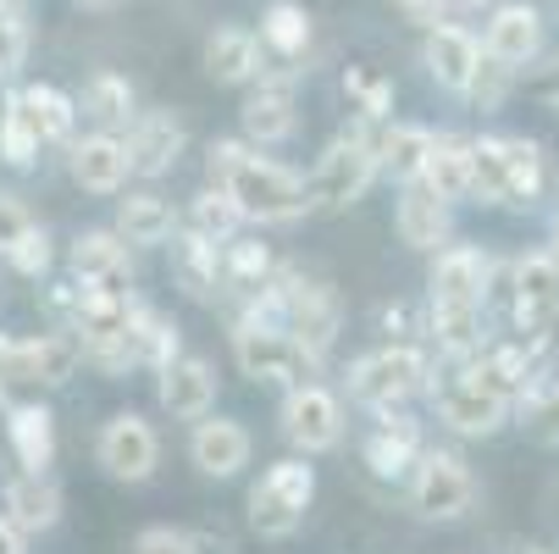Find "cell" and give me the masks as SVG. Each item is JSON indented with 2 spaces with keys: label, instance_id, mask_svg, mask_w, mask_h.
Returning a JSON list of instances; mask_svg holds the SVG:
<instances>
[{
  "label": "cell",
  "instance_id": "obj_29",
  "mask_svg": "<svg viewBox=\"0 0 559 554\" xmlns=\"http://www.w3.org/2000/svg\"><path fill=\"white\" fill-rule=\"evenodd\" d=\"M7 427H12V449H17V460H23L28 471H45L50 455H56V416H50L45 405H17Z\"/></svg>",
  "mask_w": 559,
  "mask_h": 554
},
{
  "label": "cell",
  "instance_id": "obj_27",
  "mask_svg": "<svg viewBox=\"0 0 559 554\" xmlns=\"http://www.w3.org/2000/svg\"><path fill=\"white\" fill-rule=\"evenodd\" d=\"M56 516H61V494L45 471H23L7 488V521L12 527H50Z\"/></svg>",
  "mask_w": 559,
  "mask_h": 554
},
{
  "label": "cell",
  "instance_id": "obj_11",
  "mask_svg": "<svg viewBox=\"0 0 559 554\" xmlns=\"http://www.w3.org/2000/svg\"><path fill=\"white\" fill-rule=\"evenodd\" d=\"M183 122L178 111H144L133 122V139H128V173H144V178H162L178 167V155H183Z\"/></svg>",
  "mask_w": 559,
  "mask_h": 554
},
{
  "label": "cell",
  "instance_id": "obj_46",
  "mask_svg": "<svg viewBox=\"0 0 559 554\" xmlns=\"http://www.w3.org/2000/svg\"><path fill=\"white\" fill-rule=\"evenodd\" d=\"M532 101H543V106H559V61H554V67H543V72L532 78Z\"/></svg>",
  "mask_w": 559,
  "mask_h": 554
},
{
  "label": "cell",
  "instance_id": "obj_47",
  "mask_svg": "<svg viewBox=\"0 0 559 554\" xmlns=\"http://www.w3.org/2000/svg\"><path fill=\"white\" fill-rule=\"evenodd\" d=\"M399 12H405L411 23H427L432 28L438 23V0H399Z\"/></svg>",
  "mask_w": 559,
  "mask_h": 554
},
{
  "label": "cell",
  "instance_id": "obj_22",
  "mask_svg": "<svg viewBox=\"0 0 559 554\" xmlns=\"http://www.w3.org/2000/svg\"><path fill=\"white\" fill-rule=\"evenodd\" d=\"M194 460H200V471L205 478H233L238 465L250 460V433L238 427V422H200V433H194Z\"/></svg>",
  "mask_w": 559,
  "mask_h": 554
},
{
  "label": "cell",
  "instance_id": "obj_13",
  "mask_svg": "<svg viewBox=\"0 0 559 554\" xmlns=\"http://www.w3.org/2000/svg\"><path fill=\"white\" fill-rule=\"evenodd\" d=\"M537 50H543V17L526 7V0H510V7H499L493 23H488L483 56H493V61H504V67L515 72V67H526Z\"/></svg>",
  "mask_w": 559,
  "mask_h": 554
},
{
  "label": "cell",
  "instance_id": "obj_20",
  "mask_svg": "<svg viewBox=\"0 0 559 554\" xmlns=\"http://www.w3.org/2000/svg\"><path fill=\"white\" fill-rule=\"evenodd\" d=\"M72 272L84 288L100 294H128V250L111 239V233H90V239L72 245Z\"/></svg>",
  "mask_w": 559,
  "mask_h": 554
},
{
  "label": "cell",
  "instance_id": "obj_5",
  "mask_svg": "<svg viewBox=\"0 0 559 554\" xmlns=\"http://www.w3.org/2000/svg\"><path fill=\"white\" fill-rule=\"evenodd\" d=\"M233 350H238V366H245L255 382H294V388H305V377L316 372V355L294 333H283V328L250 322L245 333H238Z\"/></svg>",
  "mask_w": 559,
  "mask_h": 554
},
{
  "label": "cell",
  "instance_id": "obj_42",
  "mask_svg": "<svg viewBox=\"0 0 559 554\" xmlns=\"http://www.w3.org/2000/svg\"><path fill=\"white\" fill-rule=\"evenodd\" d=\"M28 56V23L23 7H0V78H12Z\"/></svg>",
  "mask_w": 559,
  "mask_h": 554
},
{
  "label": "cell",
  "instance_id": "obj_40",
  "mask_svg": "<svg viewBox=\"0 0 559 554\" xmlns=\"http://www.w3.org/2000/svg\"><path fill=\"white\" fill-rule=\"evenodd\" d=\"M432 333L443 350H471L476 333H483V322H476L471 305H432Z\"/></svg>",
  "mask_w": 559,
  "mask_h": 554
},
{
  "label": "cell",
  "instance_id": "obj_25",
  "mask_svg": "<svg viewBox=\"0 0 559 554\" xmlns=\"http://www.w3.org/2000/svg\"><path fill=\"white\" fill-rule=\"evenodd\" d=\"M416 449H421V427L411 416H393V405H382V422L366 444V460L382 471V478H399V471L416 460Z\"/></svg>",
  "mask_w": 559,
  "mask_h": 554
},
{
  "label": "cell",
  "instance_id": "obj_28",
  "mask_svg": "<svg viewBox=\"0 0 559 554\" xmlns=\"http://www.w3.org/2000/svg\"><path fill=\"white\" fill-rule=\"evenodd\" d=\"M117 227H122L128 245H167L178 216H173V205L162 195H128L122 211H117Z\"/></svg>",
  "mask_w": 559,
  "mask_h": 554
},
{
  "label": "cell",
  "instance_id": "obj_23",
  "mask_svg": "<svg viewBox=\"0 0 559 554\" xmlns=\"http://www.w3.org/2000/svg\"><path fill=\"white\" fill-rule=\"evenodd\" d=\"M255 61H261V45H255L250 28H216L205 39L211 84H245V78H255Z\"/></svg>",
  "mask_w": 559,
  "mask_h": 554
},
{
  "label": "cell",
  "instance_id": "obj_3",
  "mask_svg": "<svg viewBox=\"0 0 559 554\" xmlns=\"http://www.w3.org/2000/svg\"><path fill=\"white\" fill-rule=\"evenodd\" d=\"M310 494H316L310 465H299V460L272 465L266 478H261V488L250 494V521H255V532H261V538H288V532L305 521Z\"/></svg>",
  "mask_w": 559,
  "mask_h": 554
},
{
  "label": "cell",
  "instance_id": "obj_33",
  "mask_svg": "<svg viewBox=\"0 0 559 554\" xmlns=\"http://www.w3.org/2000/svg\"><path fill=\"white\" fill-rule=\"evenodd\" d=\"M84 111L95 122H106V128L128 122L133 117V84H128V78H117V72H95L90 84H84Z\"/></svg>",
  "mask_w": 559,
  "mask_h": 554
},
{
  "label": "cell",
  "instance_id": "obj_37",
  "mask_svg": "<svg viewBox=\"0 0 559 554\" xmlns=\"http://www.w3.org/2000/svg\"><path fill=\"white\" fill-rule=\"evenodd\" d=\"M222 278H227L233 288H245V294H261V288L272 283V256H266V245H255V239H233V245H227V267H222Z\"/></svg>",
  "mask_w": 559,
  "mask_h": 554
},
{
  "label": "cell",
  "instance_id": "obj_15",
  "mask_svg": "<svg viewBox=\"0 0 559 554\" xmlns=\"http://www.w3.org/2000/svg\"><path fill=\"white\" fill-rule=\"evenodd\" d=\"M416 184L432 189L443 205L465 200V195H471V144L454 139V133H432V144H427V155H421Z\"/></svg>",
  "mask_w": 559,
  "mask_h": 554
},
{
  "label": "cell",
  "instance_id": "obj_51",
  "mask_svg": "<svg viewBox=\"0 0 559 554\" xmlns=\"http://www.w3.org/2000/svg\"><path fill=\"white\" fill-rule=\"evenodd\" d=\"M554 267H559V222H554Z\"/></svg>",
  "mask_w": 559,
  "mask_h": 554
},
{
  "label": "cell",
  "instance_id": "obj_7",
  "mask_svg": "<svg viewBox=\"0 0 559 554\" xmlns=\"http://www.w3.org/2000/svg\"><path fill=\"white\" fill-rule=\"evenodd\" d=\"M421 355L416 350H405V344H399V350H377V355H366L355 372H349V393H355V400L360 405H393V400H405V393H416L421 388Z\"/></svg>",
  "mask_w": 559,
  "mask_h": 554
},
{
  "label": "cell",
  "instance_id": "obj_21",
  "mask_svg": "<svg viewBox=\"0 0 559 554\" xmlns=\"http://www.w3.org/2000/svg\"><path fill=\"white\" fill-rule=\"evenodd\" d=\"M245 133L255 144H283L294 133V90H288V78H261V90L245 101Z\"/></svg>",
  "mask_w": 559,
  "mask_h": 554
},
{
  "label": "cell",
  "instance_id": "obj_41",
  "mask_svg": "<svg viewBox=\"0 0 559 554\" xmlns=\"http://www.w3.org/2000/svg\"><path fill=\"white\" fill-rule=\"evenodd\" d=\"M465 95L483 106V111H499L504 95H510V67L493 61V56H483V61H476V72H471V84H465Z\"/></svg>",
  "mask_w": 559,
  "mask_h": 554
},
{
  "label": "cell",
  "instance_id": "obj_19",
  "mask_svg": "<svg viewBox=\"0 0 559 554\" xmlns=\"http://www.w3.org/2000/svg\"><path fill=\"white\" fill-rule=\"evenodd\" d=\"M72 178L90 195H117L122 178H128V144L111 139V133H95L84 144H72Z\"/></svg>",
  "mask_w": 559,
  "mask_h": 554
},
{
  "label": "cell",
  "instance_id": "obj_50",
  "mask_svg": "<svg viewBox=\"0 0 559 554\" xmlns=\"http://www.w3.org/2000/svg\"><path fill=\"white\" fill-rule=\"evenodd\" d=\"M438 7H460V12H471V7H483V0H438Z\"/></svg>",
  "mask_w": 559,
  "mask_h": 554
},
{
  "label": "cell",
  "instance_id": "obj_4",
  "mask_svg": "<svg viewBox=\"0 0 559 554\" xmlns=\"http://www.w3.org/2000/svg\"><path fill=\"white\" fill-rule=\"evenodd\" d=\"M78 366V344L72 339H0V393L7 388H50L67 382Z\"/></svg>",
  "mask_w": 559,
  "mask_h": 554
},
{
  "label": "cell",
  "instance_id": "obj_18",
  "mask_svg": "<svg viewBox=\"0 0 559 554\" xmlns=\"http://www.w3.org/2000/svg\"><path fill=\"white\" fill-rule=\"evenodd\" d=\"M483 294H488L483 250H449V256H438V267H432V305H471V310H483Z\"/></svg>",
  "mask_w": 559,
  "mask_h": 554
},
{
  "label": "cell",
  "instance_id": "obj_1",
  "mask_svg": "<svg viewBox=\"0 0 559 554\" xmlns=\"http://www.w3.org/2000/svg\"><path fill=\"white\" fill-rule=\"evenodd\" d=\"M211 178H216V189L238 205V216L288 222V216L310 211V205H305V184H299L288 167L266 162V155L233 144V139L211 144Z\"/></svg>",
  "mask_w": 559,
  "mask_h": 554
},
{
  "label": "cell",
  "instance_id": "obj_49",
  "mask_svg": "<svg viewBox=\"0 0 559 554\" xmlns=\"http://www.w3.org/2000/svg\"><path fill=\"white\" fill-rule=\"evenodd\" d=\"M548 422H554V427H548V433H559V388H554V393H548Z\"/></svg>",
  "mask_w": 559,
  "mask_h": 554
},
{
  "label": "cell",
  "instance_id": "obj_17",
  "mask_svg": "<svg viewBox=\"0 0 559 554\" xmlns=\"http://www.w3.org/2000/svg\"><path fill=\"white\" fill-rule=\"evenodd\" d=\"M211 400H216V377H211L205 361H194V355H173V361L162 366V405H167L173 416L194 422V416L211 411Z\"/></svg>",
  "mask_w": 559,
  "mask_h": 554
},
{
  "label": "cell",
  "instance_id": "obj_24",
  "mask_svg": "<svg viewBox=\"0 0 559 554\" xmlns=\"http://www.w3.org/2000/svg\"><path fill=\"white\" fill-rule=\"evenodd\" d=\"M399 233H405V245H416V250H438L449 239V205L432 189L411 184L405 200H399Z\"/></svg>",
  "mask_w": 559,
  "mask_h": 554
},
{
  "label": "cell",
  "instance_id": "obj_8",
  "mask_svg": "<svg viewBox=\"0 0 559 554\" xmlns=\"http://www.w3.org/2000/svg\"><path fill=\"white\" fill-rule=\"evenodd\" d=\"M471 494H476V483H471V471H465L460 455H427L421 478L411 488V505H416L421 521H454V516H465Z\"/></svg>",
  "mask_w": 559,
  "mask_h": 554
},
{
  "label": "cell",
  "instance_id": "obj_30",
  "mask_svg": "<svg viewBox=\"0 0 559 554\" xmlns=\"http://www.w3.org/2000/svg\"><path fill=\"white\" fill-rule=\"evenodd\" d=\"M39 144H45V139H39V128H34V111H28L23 90L7 95V106H0V162H7V167H34Z\"/></svg>",
  "mask_w": 559,
  "mask_h": 554
},
{
  "label": "cell",
  "instance_id": "obj_53",
  "mask_svg": "<svg viewBox=\"0 0 559 554\" xmlns=\"http://www.w3.org/2000/svg\"><path fill=\"white\" fill-rule=\"evenodd\" d=\"M0 7H17V0H0Z\"/></svg>",
  "mask_w": 559,
  "mask_h": 554
},
{
  "label": "cell",
  "instance_id": "obj_54",
  "mask_svg": "<svg viewBox=\"0 0 559 554\" xmlns=\"http://www.w3.org/2000/svg\"><path fill=\"white\" fill-rule=\"evenodd\" d=\"M526 554H543V549H526Z\"/></svg>",
  "mask_w": 559,
  "mask_h": 554
},
{
  "label": "cell",
  "instance_id": "obj_14",
  "mask_svg": "<svg viewBox=\"0 0 559 554\" xmlns=\"http://www.w3.org/2000/svg\"><path fill=\"white\" fill-rule=\"evenodd\" d=\"M421 56H427V72L438 78L443 90L465 95L476 61H483V45H476L465 28H454V23H432V28H427V50H421Z\"/></svg>",
  "mask_w": 559,
  "mask_h": 554
},
{
  "label": "cell",
  "instance_id": "obj_34",
  "mask_svg": "<svg viewBox=\"0 0 559 554\" xmlns=\"http://www.w3.org/2000/svg\"><path fill=\"white\" fill-rule=\"evenodd\" d=\"M344 95H349V106L360 111V122H382L388 106H393V84H388L377 67H366V61H355V67L344 72Z\"/></svg>",
  "mask_w": 559,
  "mask_h": 554
},
{
  "label": "cell",
  "instance_id": "obj_26",
  "mask_svg": "<svg viewBox=\"0 0 559 554\" xmlns=\"http://www.w3.org/2000/svg\"><path fill=\"white\" fill-rule=\"evenodd\" d=\"M261 45L277 56V61H299L310 50V17L299 0H272L261 12Z\"/></svg>",
  "mask_w": 559,
  "mask_h": 554
},
{
  "label": "cell",
  "instance_id": "obj_6",
  "mask_svg": "<svg viewBox=\"0 0 559 554\" xmlns=\"http://www.w3.org/2000/svg\"><path fill=\"white\" fill-rule=\"evenodd\" d=\"M277 305L288 310V328H283V333H294L310 355H322V350L338 339V294H333L328 283L288 278L283 294H277Z\"/></svg>",
  "mask_w": 559,
  "mask_h": 554
},
{
  "label": "cell",
  "instance_id": "obj_16",
  "mask_svg": "<svg viewBox=\"0 0 559 554\" xmlns=\"http://www.w3.org/2000/svg\"><path fill=\"white\" fill-rule=\"evenodd\" d=\"M438 411H443V422L454 433H493L504 422V400H493V393L476 382L471 372L438 388Z\"/></svg>",
  "mask_w": 559,
  "mask_h": 554
},
{
  "label": "cell",
  "instance_id": "obj_9",
  "mask_svg": "<svg viewBox=\"0 0 559 554\" xmlns=\"http://www.w3.org/2000/svg\"><path fill=\"white\" fill-rule=\"evenodd\" d=\"M559 316V267L554 256H526L515 267V322L526 333V344H543Z\"/></svg>",
  "mask_w": 559,
  "mask_h": 554
},
{
  "label": "cell",
  "instance_id": "obj_39",
  "mask_svg": "<svg viewBox=\"0 0 559 554\" xmlns=\"http://www.w3.org/2000/svg\"><path fill=\"white\" fill-rule=\"evenodd\" d=\"M189 222H194V239H205V245H233V227H238V205H233V200H227L222 189H205V195L194 200Z\"/></svg>",
  "mask_w": 559,
  "mask_h": 554
},
{
  "label": "cell",
  "instance_id": "obj_43",
  "mask_svg": "<svg viewBox=\"0 0 559 554\" xmlns=\"http://www.w3.org/2000/svg\"><path fill=\"white\" fill-rule=\"evenodd\" d=\"M7 256L17 261V272H28V278H34V272H45V267H50V239H45L39 227H28V233H23V239H17Z\"/></svg>",
  "mask_w": 559,
  "mask_h": 554
},
{
  "label": "cell",
  "instance_id": "obj_36",
  "mask_svg": "<svg viewBox=\"0 0 559 554\" xmlns=\"http://www.w3.org/2000/svg\"><path fill=\"white\" fill-rule=\"evenodd\" d=\"M173 272H178V283L189 288V294H211L216 288V245H205V239H194V233H189V239H178L173 245Z\"/></svg>",
  "mask_w": 559,
  "mask_h": 554
},
{
  "label": "cell",
  "instance_id": "obj_32",
  "mask_svg": "<svg viewBox=\"0 0 559 554\" xmlns=\"http://www.w3.org/2000/svg\"><path fill=\"white\" fill-rule=\"evenodd\" d=\"M23 101H28L34 128H39V139H45V144H67V139H72L78 106H72L56 84H28V90H23Z\"/></svg>",
  "mask_w": 559,
  "mask_h": 554
},
{
  "label": "cell",
  "instance_id": "obj_52",
  "mask_svg": "<svg viewBox=\"0 0 559 554\" xmlns=\"http://www.w3.org/2000/svg\"><path fill=\"white\" fill-rule=\"evenodd\" d=\"M84 7H111V0H84Z\"/></svg>",
  "mask_w": 559,
  "mask_h": 554
},
{
  "label": "cell",
  "instance_id": "obj_12",
  "mask_svg": "<svg viewBox=\"0 0 559 554\" xmlns=\"http://www.w3.org/2000/svg\"><path fill=\"white\" fill-rule=\"evenodd\" d=\"M100 465L122 483H144L155 471V433L139 416H111L100 433Z\"/></svg>",
  "mask_w": 559,
  "mask_h": 554
},
{
  "label": "cell",
  "instance_id": "obj_44",
  "mask_svg": "<svg viewBox=\"0 0 559 554\" xmlns=\"http://www.w3.org/2000/svg\"><path fill=\"white\" fill-rule=\"evenodd\" d=\"M133 554H200V549H194V538H189V532H173V527H150V532L133 543Z\"/></svg>",
  "mask_w": 559,
  "mask_h": 554
},
{
  "label": "cell",
  "instance_id": "obj_10",
  "mask_svg": "<svg viewBox=\"0 0 559 554\" xmlns=\"http://www.w3.org/2000/svg\"><path fill=\"white\" fill-rule=\"evenodd\" d=\"M283 433H288L305 455H316V449H333V444H338V433H344L338 400H333L328 388H316V382L294 388V400H288V411H283Z\"/></svg>",
  "mask_w": 559,
  "mask_h": 554
},
{
  "label": "cell",
  "instance_id": "obj_2",
  "mask_svg": "<svg viewBox=\"0 0 559 554\" xmlns=\"http://www.w3.org/2000/svg\"><path fill=\"white\" fill-rule=\"evenodd\" d=\"M377 178V155H371V139L366 133H349L338 139L322 162H316L310 184H305V205H322V211H344L355 205Z\"/></svg>",
  "mask_w": 559,
  "mask_h": 554
},
{
  "label": "cell",
  "instance_id": "obj_48",
  "mask_svg": "<svg viewBox=\"0 0 559 554\" xmlns=\"http://www.w3.org/2000/svg\"><path fill=\"white\" fill-rule=\"evenodd\" d=\"M0 554H17V527L0 521Z\"/></svg>",
  "mask_w": 559,
  "mask_h": 554
},
{
  "label": "cell",
  "instance_id": "obj_31",
  "mask_svg": "<svg viewBox=\"0 0 559 554\" xmlns=\"http://www.w3.org/2000/svg\"><path fill=\"white\" fill-rule=\"evenodd\" d=\"M427 144H432V133H427V128L393 122V128H382V139L371 144V155H377V167H388L393 178H416V173H421Z\"/></svg>",
  "mask_w": 559,
  "mask_h": 554
},
{
  "label": "cell",
  "instance_id": "obj_35",
  "mask_svg": "<svg viewBox=\"0 0 559 554\" xmlns=\"http://www.w3.org/2000/svg\"><path fill=\"white\" fill-rule=\"evenodd\" d=\"M499 155H504V178H510V200H532L543 189V150L532 139H499Z\"/></svg>",
  "mask_w": 559,
  "mask_h": 554
},
{
  "label": "cell",
  "instance_id": "obj_38",
  "mask_svg": "<svg viewBox=\"0 0 559 554\" xmlns=\"http://www.w3.org/2000/svg\"><path fill=\"white\" fill-rule=\"evenodd\" d=\"M471 189L493 200V205H515L510 200V178H504V155H499V139H476L471 144Z\"/></svg>",
  "mask_w": 559,
  "mask_h": 554
},
{
  "label": "cell",
  "instance_id": "obj_45",
  "mask_svg": "<svg viewBox=\"0 0 559 554\" xmlns=\"http://www.w3.org/2000/svg\"><path fill=\"white\" fill-rule=\"evenodd\" d=\"M28 227H34V222H28V211H23L12 195H0V250H12Z\"/></svg>",
  "mask_w": 559,
  "mask_h": 554
}]
</instances>
